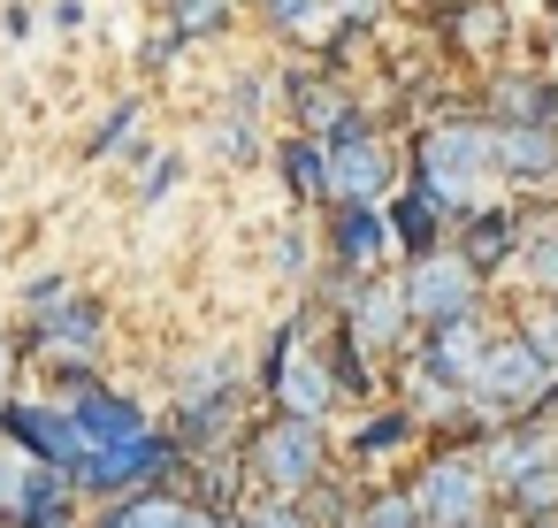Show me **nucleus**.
<instances>
[{
  "label": "nucleus",
  "mask_w": 558,
  "mask_h": 528,
  "mask_svg": "<svg viewBox=\"0 0 558 528\" xmlns=\"http://www.w3.org/2000/svg\"><path fill=\"white\" fill-rule=\"evenodd\" d=\"M47 337L70 345V352H93V345H100V307H93V299H62L54 322H47Z\"/></svg>",
  "instance_id": "17"
},
{
  "label": "nucleus",
  "mask_w": 558,
  "mask_h": 528,
  "mask_svg": "<svg viewBox=\"0 0 558 528\" xmlns=\"http://www.w3.org/2000/svg\"><path fill=\"white\" fill-rule=\"evenodd\" d=\"M177 528H222V520H207V513H192V505H184V513H177Z\"/></svg>",
  "instance_id": "36"
},
{
  "label": "nucleus",
  "mask_w": 558,
  "mask_h": 528,
  "mask_svg": "<svg viewBox=\"0 0 558 528\" xmlns=\"http://www.w3.org/2000/svg\"><path fill=\"white\" fill-rule=\"evenodd\" d=\"M77 421H85V436H93V452H116V444H138L146 436V413L131 406V398H77Z\"/></svg>",
  "instance_id": "10"
},
{
  "label": "nucleus",
  "mask_w": 558,
  "mask_h": 528,
  "mask_svg": "<svg viewBox=\"0 0 558 528\" xmlns=\"http://www.w3.org/2000/svg\"><path fill=\"white\" fill-rule=\"evenodd\" d=\"M9 429L32 444V459H54V467H85V459H93V436H85V421H77V413L16 406V413H9Z\"/></svg>",
  "instance_id": "7"
},
{
  "label": "nucleus",
  "mask_w": 558,
  "mask_h": 528,
  "mask_svg": "<svg viewBox=\"0 0 558 528\" xmlns=\"http://www.w3.org/2000/svg\"><path fill=\"white\" fill-rule=\"evenodd\" d=\"M421 184L436 192V200H474L482 192V169H497V139H482V131H436L428 146H421Z\"/></svg>",
  "instance_id": "2"
},
{
  "label": "nucleus",
  "mask_w": 558,
  "mask_h": 528,
  "mask_svg": "<svg viewBox=\"0 0 558 528\" xmlns=\"http://www.w3.org/2000/svg\"><path fill=\"white\" fill-rule=\"evenodd\" d=\"M520 505H527V513H543V505H558V459H543L535 475H520Z\"/></svg>",
  "instance_id": "25"
},
{
  "label": "nucleus",
  "mask_w": 558,
  "mask_h": 528,
  "mask_svg": "<svg viewBox=\"0 0 558 528\" xmlns=\"http://www.w3.org/2000/svg\"><path fill=\"white\" fill-rule=\"evenodd\" d=\"M398 436H405L398 413H390V421H367V429H360V452H383V444H398Z\"/></svg>",
  "instance_id": "29"
},
{
  "label": "nucleus",
  "mask_w": 558,
  "mask_h": 528,
  "mask_svg": "<svg viewBox=\"0 0 558 528\" xmlns=\"http://www.w3.org/2000/svg\"><path fill=\"white\" fill-rule=\"evenodd\" d=\"M466 39L474 47H497V9H466Z\"/></svg>",
  "instance_id": "31"
},
{
  "label": "nucleus",
  "mask_w": 558,
  "mask_h": 528,
  "mask_svg": "<svg viewBox=\"0 0 558 528\" xmlns=\"http://www.w3.org/2000/svg\"><path fill=\"white\" fill-rule=\"evenodd\" d=\"M413 505H421L428 528H482V520H474V513H482V475H474L466 459H436V467H421Z\"/></svg>",
  "instance_id": "4"
},
{
  "label": "nucleus",
  "mask_w": 558,
  "mask_h": 528,
  "mask_svg": "<svg viewBox=\"0 0 558 528\" xmlns=\"http://www.w3.org/2000/svg\"><path fill=\"white\" fill-rule=\"evenodd\" d=\"M169 24H177V39H207L230 24V0H169Z\"/></svg>",
  "instance_id": "20"
},
{
  "label": "nucleus",
  "mask_w": 558,
  "mask_h": 528,
  "mask_svg": "<svg viewBox=\"0 0 558 528\" xmlns=\"http://www.w3.org/2000/svg\"><path fill=\"white\" fill-rule=\"evenodd\" d=\"M276 268L299 276V268H306V245H299V238H276Z\"/></svg>",
  "instance_id": "33"
},
{
  "label": "nucleus",
  "mask_w": 558,
  "mask_h": 528,
  "mask_svg": "<svg viewBox=\"0 0 558 528\" xmlns=\"http://www.w3.org/2000/svg\"><path fill=\"white\" fill-rule=\"evenodd\" d=\"M413 391H421V406H428V413H451V406H459L451 391H466V383H451L436 360H421V368H413Z\"/></svg>",
  "instance_id": "22"
},
{
  "label": "nucleus",
  "mask_w": 558,
  "mask_h": 528,
  "mask_svg": "<svg viewBox=\"0 0 558 528\" xmlns=\"http://www.w3.org/2000/svg\"><path fill=\"white\" fill-rule=\"evenodd\" d=\"M527 352L558 375V314H543V322H527Z\"/></svg>",
  "instance_id": "28"
},
{
  "label": "nucleus",
  "mask_w": 558,
  "mask_h": 528,
  "mask_svg": "<svg viewBox=\"0 0 558 528\" xmlns=\"http://www.w3.org/2000/svg\"><path fill=\"white\" fill-rule=\"evenodd\" d=\"M268 9H276V24H291V32H299V24H322L314 0H268Z\"/></svg>",
  "instance_id": "30"
},
{
  "label": "nucleus",
  "mask_w": 558,
  "mask_h": 528,
  "mask_svg": "<svg viewBox=\"0 0 558 528\" xmlns=\"http://www.w3.org/2000/svg\"><path fill=\"white\" fill-rule=\"evenodd\" d=\"M283 184H291L299 200H322V192H329V146L291 139V146H283Z\"/></svg>",
  "instance_id": "16"
},
{
  "label": "nucleus",
  "mask_w": 558,
  "mask_h": 528,
  "mask_svg": "<svg viewBox=\"0 0 558 528\" xmlns=\"http://www.w3.org/2000/svg\"><path fill=\"white\" fill-rule=\"evenodd\" d=\"M413 520H421L413 497H375V505H367V528H413Z\"/></svg>",
  "instance_id": "26"
},
{
  "label": "nucleus",
  "mask_w": 558,
  "mask_h": 528,
  "mask_svg": "<svg viewBox=\"0 0 558 528\" xmlns=\"http://www.w3.org/2000/svg\"><path fill=\"white\" fill-rule=\"evenodd\" d=\"M161 459H169V452H161L154 436H138V444H116V452H93V459H85L77 475H85L93 490H131V482H146V475H154Z\"/></svg>",
  "instance_id": "9"
},
{
  "label": "nucleus",
  "mask_w": 558,
  "mask_h": 528,
  "mask_svg": "<svg viewBox=\"0 0 558 528\" xmlns=\"http://www.w3.org/2000/svg\"><path fill=\"white\" fill-rule=\"evenodd\" d=\"M0 383H9V345H0Z\"/></svg>",
  "instance_id": "38"
},
{
  "label": "nucleus",
  "mask_w": 558,
  "mask_h": 528,
  "mask_svg": "<svg viewBox=\"0 0 558 528\" xmlns=\"http://www.w3.org/2000/svg\"><path fill=\"white\" fill-rule=\"evenodd\" d=\"M543 459H550V444H543V436H505V444L489 452V467H497V475H512V482H520V475H535Z\"/></svg>",
  "instance_id": "21"
},
{
  "label": "nucleus",
  "mask_w": 558,
  "mask_h": 528,
  "mask_svg": "<svg viewBox=\"0 0 558 528\" xmlns=\"http://www.w3.org/2000/svg\"><path fill=\"white\" fill-rule=\"evenodd\" d=\"M276 391H283V413H299V421H322V406H329V375L314 360H283Z\"/></svg>",
  "instance_id": "14"
},
{
  "label": "nucleus",
  "mask_w": 558,
  "mask_h": 528,
  "mask_svg": "<svg viewBox=\"0 0 558 528\" xmlns=\"http://www.w3.org/2000/svg\"><path fill=\"white\" fill-rule=\"evenodd\" d=\"M405 299H413V314H428V322H459V314L474 307V261H459V253H421L413 276H405Z\"/></svg>",
  "instance_id": "5"
},
{
  "label": "nucleus",
  "mask_w": 558,
  "mask_h": 528,
  "mask_svg": "<svg viewBox=\"0 0 558 528\" xmlns=\"http://www.w3.org/2000/svg\"><path fill=\"white\" fill-rule=\"evenodd\" d=\"M215 146H222V154H230V161H253V131H245V123H238V131H230V123H222V131H215Z\"/></svg>",
  "instance_id": "32"
},
{
  "label": "nucleus",
  "mask_w": 558,
  "mask_h": 528,
  "mask_svg": "<svg viewBox=\"0 0 558 528\" xmlns=\"http://www.w3.org/2000/svg\"><path fill=\"white\" fill-rule=\"evenodd\" d=\"M291 108H299L306 123H329V131H337V123L352 116V108H344V100L329 93V77H291Z\"/></svg>",
  "instance_id": "18"
},
{
  "label": "nucleus",
  "mask_w": 558,
  "mask_h": 528,
  "mask_svg": "<svg viewBox=\"0 0 558 528\" xmlns=\"http://www.w3.org/2000/svg\"><path fill=\"white\" fill-rule=\"evenodd\" d=\"M260 475H268L283 497H299V490L322 475V429L299 421V413H283V421L260 436Z\"/></svg>",
  "instance_id": "6"
},
{
  "label": "nucleus",
  "mask_w": 558,
  "mask_h": 528,
  "mask_svg": "<svg viewBox=\"0 0 558 528\" xmlns=\"http://www.w3.org/2000/svg\"><path fill=\"white\" fill-rule=\"evenodd\" d=\"M253 528H306V520H299V513H291V505H276V513H260V520H253Z\"/></svg>",
  "instance_id": "35"
},
{
  "label": "nucleus",
  "mask_w": 558,
  "mask_h": 528,
  "mask_svg": "<svg viewBox=\"0 0 558 528\" xmlns=\"http://www.w3.org/2000/svg\"><path fill=\"white\" fill-rule=\"evenodd\" d=\"M436 207H444V200H436L428 184L405 192V207H398V238H405L413 253H428V238H436Z\"/></svg>",
  "instance_id": "19"
},
{
  "label": "nucleus",
  "mask_w": 558,
  "mask_h": 528,
  "mask_svg": "<svg viewBox=\"0 0 558 528\" xmlns=\"http://www.w3.org/2000/svg\"><path fill=\"white\" fill-rule=\"evenodd\" d=\"M405 314H413L405 284H367V291H360V307H352V337H367V345H390V337L405 329Z\"/></svg>",
  "instance_id": "11"
},
{
  "label": "nucleus",
  "mask_w": 558,
  "mask_h": 528,
  "mask_svg": "<svg viewBox=\"0 0 558 528\" xmlns=\"http://www.w3.org/2000/svg\"><path fill=\"white\" fill-rule=\"evenodd\" d=\"M383 184H390V154L375 146L367 116H344L337 139H329V192H337L344 207H375Z\"/></svg>",
  "instance_id": "1"
},
{
  "label": "nucleus",
  "mask_w": 558,
  "mask_h": 528,
  "mask_svg": "<svg viewBox=\"0 0 558 528\" xmlns=\"http://www.w3.org/2000/svg\"><path fill=\"white\" fill-rule=\"evenodd\" d=\"M428 360H436L451 383H466V391H474V375H482V360H489V345H482L474 314H459V322H436V337H428Z\"/></svg>",
  "instance_id": "8"
},
{
  "label": "nucleus",
  "mask_w": 558,
  "mask_h": 528,
  "mask_svg": "<svg viewBox=\"0 0 558 528\" xmlns=\"http://www.w3.org/2000/svg\"><path fill=\"white\" fill-rule=\"evenodd\" d=\"M497 108L512 116V131H543V123L558 116V93H550L543 77H505V85H497Z\"/></svg>",
  "instance_id": "12"
},
{
  "label": "nucleus",
  "mask_w": 558,
  "mask_h": 528,
  "mask_svg": "<svg viewBox=\"0 0 558 528\" xmlns=\"http://www.w3.org/2000/svg\"><path fill=\"white\" fill-rule=\"evenodd\" d=\"M505 245H512V238H505V223L489 215V223H474V253H466V261H474V268H482V261H505Z\"/></svg>",
  "instance_id": "27"
},
{
  "label": "nucleus",
  "mask_w": 558,
  "mask_h": 528,
  "mask_svg": "<svg viewBox=\"0 0 558 528\" xmlns=\"http://www.w3.org/2000/svg\"><path fill=\"white\" fill-rule=\"evenodd\" d=\"M177 497H131L123 513H116V528H177Z\"/></svg>",
  "instance_id": "23"
},
{
  "label": "nucleus",
  "mask_w": 558,
  "mask_h": 528,
  "mask_svg": "<svg viewBox=\"0 0 558 528\" xmlns=\"http://www.w3.org/2000/svg\"><path fill=\"white\" fill-rule=\"evenodd\" d=\"M497 169L505 177H550L558 169V139L550 131H505L497 139Z\"/></svg>",
  "instance_id": "13"
},
{
  "label": "nucleus",
  "mask_w": 558,
  "mask_h": 528,
  "mask_svg": "<svg viewBox=\"0 0 558 528\" xmlns=\"http://www.w3.org/2000/svg\"><path fill=\"white\" fill-rule=\"evenodd\" d=\"M543 383H550V368L527 352V337H520V345H489V360H482V375H474V406L520 413V406L543 398Z\"/></svg>",
  "instance_id": "3"
},
{
  "label": "nucleus",
  "mask_w": 558,
  "mask_h": 528,
  "mask_svg": "<svg viewBox=\"0 0 558 528\" xmlns=\"http://www.w3.org/2000/svg\"><path fill=\"white\" fill-rule=\"evenodd\" d=\"M169 184H177V161H154V169H146V200H161Z\"/></svg>",
  "instance_id": "34"
},
{
  "label": "nucleus",
  "mask_w": 558,
  "mask_h": 528,
  "mask_svg": "<svg viewBox=\"0 0 558 528\" xmlns=\"http://www.w3.org/2000/svg\"><path fill=\"white\" fill-rule=\"evenodd\" d=\"M47 528H62V520H47Z\"/></svg>",
  "instance_id": "39"
},
{
  "label": "nucleus",
  "mask_w": 558,
  "mask_h": 528,
  "mask_svg": "<svg viewBox=\"0 0 558 528\" xmlns=\"http://www.w3.org/2000/svg\"><path fill=\"white\" fill-rule=\"evenodd\" d=\"M383 245H390V230H383V215H375V207H337V253H344V261H360V268H367Z\"/></svg>",
  "instance_id": "15"
},
{
  "label": "nucleus",
  "mask_w": 558,
  "mask_h": 528,
  "mask_svg": "<svg viewBox=\"0 0 558 528\" xmlns=\"http://www.w3.org/2000/svg\"><path fill=\"white\" fill-rule=\"evenodd\" d=\"M520 268H527V284H543V291H558V230H550V238H535V245L520 253Z\"/></svg>",
  "instance_id": "24"
},
{
  "label": "nucleus",
  "mask_w": 558,
  "mask_h": 528,
  "mask_svg": "<svg viewBox=\"0 0 558 528\" xmlns=\"http://www.w3.org/2000/svg\"><path fill=\"white\" fill-rule=\"evenodd\" d=\"M344 9H352V16H360V24H367V16H375V0H344Z\"/></svg>",
  "instance_id": "37"
}]
</instances>
